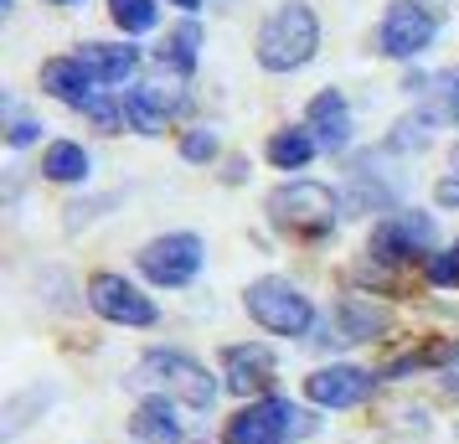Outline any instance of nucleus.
Masks as SVG:
<instances>
[{"label":"nucleus","mask_w":459,"mask_h":444,"mask_svg":"<svg viewBox=\"0 0 459 444\" xmlns=\"http://www.w3.org/2000/svg\"><path fill=\"white\" fill-rule=\"evenodd\" d=\"M377 387V378L367 367H346V361H331V367H320L305 378V398L315 408H356V403H367V393Z\"/></svg>","instance_id":"obj_10"},{"label":"nucleus","mask_w":459,"mask_h":444,"mask_svg":"<svg viewBox=\"0 0 459 444\" xmlns=\"http://www.w3.org/2000/svg\"><path fill=\"white\" fill-rule=\"evenodd\" d=\"M434 217L429 212H393L372 228V254L382 264H403V258H418L434 248Z\"/></svg>","instance_id":"obj_8"},{"label":"nucleus","mask_w":459,"mask_h":444,"mask_svg":"<svg viewBox=\"0 0 459 444\" xmlns=\"http://www.w3.org/2000/svg\"><path fill=\"white\" fill-rule=\"evenodd\" d=\"M202 258H207V243L196 233H166V238H150L140 248V274L150 284H160V290H181V284L196 279Z\"/></svg>","instance_id":"obj_6"},{"label":"nucleus","mask_w":459,"mask_h":444,"mask_svg":"<svg viewBox=\"0 0 459 444\" xmlns=\"http://www.w3.org/2000/svg\"><path fill=\"white\" fill-rule=\"evenodd\" d=\"M212 155H217V135H212L207 125L181 135V161H191V166H207Z\"/></svg>","instance_id":"obj_23"},{"label":"nucleus","mask_w":459,"mask_h":444,"mask_svg":"<svg viewBox=\"0 0 459 444\" xmlns=\"http://www.w3.org/2000/svg\"><path fill=\"white\" fill-rule=\"evenodd\" d=\"M196 47H202V26L181 22L166 42H160V63L176 67V73H191V67H196Z\"/></svg>","instance_id":"obj_21"},{"label":"nucleus","mask_w":459,"mask_h":444,"mask_svg":"<svg viewBox=\"0 0 459 444\" xmlns=\"http://www.w3.org/2000/svg\"><path fill=\"white\" fill-rule=\"evenodd\" d=\"M42 88L57 99V104L67 109H93V99H99V88H93V73H88L78 57H52V63H42Z\"/></svg>","instance_id":"obj_14"},{"label":"nucleus","mask_w":459,"mask_h":444,"mask_svg":"<svg viewBox=\"0 0 459 444\" xmlns=\"http://www.w3.org/2000/svg\"><path fill=\"white\" fill-rule=\"evenodd\" d=\"M449 166H455V170H459V145H455V150H449Z\"/></svg>","instance_id":"obj_30"},{"label":"nucleus","mask_w":459,"mask_h":444,"mask_svg":"<svg viewBox=\"0 0 459 444\" xmlns=\"http://www.w3.org/2000/svg\"><path fill=\"white\" fill-rule=\"evenodd\" d=\"M310 135L320 150H341L351 145V104H346V93L341 88H325V93H315L310 99Z\"/></svg>","instance_id":"obj_13"},{"label":"nucleus","mask_w":459,"mask_h":444,"mask_svg":"<svg viewBox=\"0 0 459 444\" xmlns=\"http://www.w3.org/2000/svg\"><path fill=\"white\" fill-rule=\"evenodd\" d=\"M315 150L320 145H315L310 129H279V135L269 140V161L279 170H305L315 161Z\"/></svg>","instance_id":"obj_19"},{"label":"nucleus","mask_w":459,"mask_h":444,"mask_svg":"<svg viewBox=\"0 0 459 444\" xmlns=\"http://www.w3.org/2000/svg\"><path fill=\"white\" fill-rule=\"evenodd\" d=\"M393 326V316L382 310V305H372V300L361 295H346L341 300V310H335V331H341V341H372L382 336Z\"/></svg>","instance_id":"obj_16"},{"label":"nucleus","mask_w":459,"mask_h":444,"mask_svg":"<svg viewBox=\"0 0 459 444\" xmlns=\"http://www.w3.org/2000/svg\"><path fill=\"white\" fill-rule=\"evenodd\" d=\"M88 305H93L108 326H134V331H145V326L160 320L155 300L140 295L125 274H93V279H88Z\"/></svg>","instance_id":"obj_7"},{"label":"nucleus","mask_w":459,"mask_h":444,"mask_svg":"<svg viewBox=\"0 0 459 444\" xmlns=\"http://www.w3.org/2000/svg\"><path fill=\"white\" fill-rule=\"evenodd\" d=\"M310 429H315V419L299 403L258 398L228 423V444H290V440H305Z\"/></svg>","instance_id":"obj_5"},{"label":"nucleus","mask_w":459,"mask_h":444,"mask_svg":"<svg viewBox=\"0 0 459 444\" xmlns=\"http://www.w3.org/2000/svg\"><path fill=\"white\" fill-rule=\"evenodd\" d=\"M129 434H134L140 444H181V419H176V403L160 398V393H150V398L134 408Z\"/></svg>","instance_id":"obj_15"},{"label":"nucleus","mask_w":459,"mask_h":444,"mask_svg":"<svg viewBox=\"0 0 459 444\" xmlns=\"http://www.w3.org/2000/svg\"><path fill=\"white\" fill-rule=\"evenodd\" d=\"M222 372H228V387L232 393H269L273 378H279V361H273V352L264 346V341H238V346H228L222 352Z\"/></svg>","instance_id":"obj_12"},{"label":"nucleus","mask_w":459,"mask_h":444,"mask_svg":"<svg viewBox=\"0 0 459 444\" xmlns=\"http://www.w3.org/2000/svg\"><path fill=\"white\" fill-rule=\"evenodd\" d=\"M78 63L93 73V83H125L129 73H134V63H140V52L134 47H114V42H88L83 52H78Z\"/></svg>","instance_id":"obj_17"},{"label":"nucleus","mask_w":459,"mask_h":444,"mask_svg":"<svg viewBox=\"0 0 459 444\" xmlns=\"http://www.w3.org/2000/svg\"><path fill=\"white\" fill-rule=\"evenodd\" d=\"M434 129H438V114L434 109H418L408 119H397L393 135H387V145L393 150H429L434 145Z\"/></svg>","instance_id":"obj_20"},{"label":"nucleus","mask_w":459,"mask_h":444,"mask_svg":"<svg viewBox=\"0 0 459 444\" xmlns=\"http://www.w3.org/2000/svg\"><path fill=\"white\" fill-rule=\"evenodd\" d=\"M170 5H186V11H196V5H202V0H170Z\"/></svg>","instance_id":"obj_29"},{"label":"nucleus","mask_w":459,"mask_h":444,"mask_svg":"<svg viewBox=\"0 0 459 444\" xmlns=\"http://www.w3.org/2000/svg\"><path fill=\"white\" fill-rule=\"evenodd\" d=\"M243 305H248V316L258 320L269 336H305L315 326L310 295H305L299 284H290V279H279V274L253 279L248 290H243Z\"/></svg>","instance_id":"obj_3"},{"label":"nucleus","mask_w":459,"mask_h":444,"mask_svg":"<svg viewBox=\"0 0 459 444\" xmlns=\"http://www.w3.org/2000/svg\"><path fill=\"white\" fill-rule=\"evenodd\" d=\"M37 119H26V114H16V119H11V145L22 150V145H31V140H37Z\"/></svg>","instance_id":"obj_25"},{"label":"nucleus","mask_w":459,"mask_h":444,"mask_svg":"<svg viewBox=\"0 0 459 444\" xmlns=\"http://www.w3.org/2000/svg\"><path fill=\"white\" fill-rule=\"evenodd\" d=\"M429 279H434V284H455V290H459V248L429 258Z\"/></svg>","instance_id":"obj_24"},{"label":"nucleus","mask_w":459,"mask_h":444,"mask_svg":"<svg viewBox=\"0 0 459 444\" xmlns=\"http://www.w3.org/2000/svg\"><path fill=\"white\" fill-rule=\"evenodd\" d=\"M57 5H67V0H57Z\"/></svg>","instance_id":"obj_31"},{"label":"nucleus","mask_w":459,"mask_h":444,"mask_svg":"<svg viewBox=\"0 0 459 444\" xmlns=\"http://www.w3.org/2000/svg\"><path fill=\"white\" fill-rule=\"evenodd\" d=\"M129 387H155L160 398H181L186 408L217 403V378L186 352H145L129 372Z\"/></svg>","instance_id":"obj_2"},{"label":"nucleus","mask_w":459,"mask_h":444,"mask_svg":"<svg viewBox=\"0 0 459 444\" xmlns=\"http://www.w3.org/2000/svg\"><path fill=\"white\" fill-rule=\"evenodd\" d=\"M434 202H438V207H459V176H444V181H438Z\"/></svg>","instance_id":"obj_26"},{"label":"nucleus","mask_w":459,"mask_h":444,"mask_svg":"<svg viewBox=\"0 0 459 444\" xmlns=\"http://www.w3.org/2000/svg\"><path fill=\"white\" fill-rule=\"evenodd\" d=\"M438 378H444V387H449V393H459V346L444 357V372H438Z\"/></svg>","instance_id":"obj_27"},{"label":"nucleus","mask_w":459,"mask_h":444,"mask_svg":"<svg viewBox=\"0 0 459 444\" xmlns=\"http://www.w3.org/2000/svg\"><path fill=\"white\" fill-rule=\"evenodd\" d=\"M258 67L264 73H299L320 52V22L305 0H284L269 22L258 26Z\"/></svg>","instance_id":"obj_1"},{"label":"nucleus","mask_w":459,"mask_h":444,"mask_svg":"<svg viewBox=\"0 0 459 444\" xmlns=\"http://www.w3.org/2000/svg\"><path fill=\"white\" fill-rule=\"evenodd\" d=\"M88 166H93V161H88V150L78 145V140H52V145H47V155H42V176L47 181H88Z\"/></svg>","instance_id":"obj_18"},{"label":"nucleus","mask_w":459,"mask_h":444,"mask_svg":"<svg viewBox=\"0 0 459 444\" xmlns=\"http://www.w3.org/2000/svg\"><path fill=\"white\" fill-rule=\"evenodd\" d=\"M438 37V22L423 11V5H387V16H382V31H377V42H382V52L387 57H397V63H408V57H418L423 47Z\"/></svg>","instance_id":"obj_9"},{"label":"nucleus","mask_w":459,"mask_h":444,"mask_svg":"<svg viewBox=\"0 0 459 444\" xmlns=\"http://www.w3.org/2000/svg\"><path fill=\"white\" fill-rule=\"evenodd\" d=\"M108 16L125 31H150L155 26V0H108Z\"/></svg>","instance_id":"obj_22"},{"label":"nucleus","mask_w":459,"mask_h":444,"mask_svg":"<svg viewBox=\"0 0 459 444\" xmlns=\"http://www.w3.org/2000/svg\"><path fill=\"white\" fill-rule=\"evenodd\" d=\"M269 217L273 228L284 233H299V238H320L335 228L341 217V196L320 181H284V187L269 196Z\"/></svg>","instance_id":"obj_4"},{"label":"nucleus","mask_w":459,"mask_h":444,"mask_svg":"<svg viewBox=\"0 0 459 444\" xmlns=\"http://www.w3.org/2000/svg\"><path fill=\"white\" fill-rule=\"evenodd\" d=\"M444 114L459 125V78H449V88H444Z\"/></svg>","instance_id":"obj_28"},{"label":"nucleus","mask_w":459,"mask_h":444,"mask_svg":"<svg viewBox=\"0 0 459 444\" xmlns=\"http://www.w3.org/2000/svg\"><path fill=\"white\" fill-rule=\"evenodd\" d=\"M181 109H186V93L176 83H134L125 93V114L140 135H160Z\"/></svg>","instance_id":"obj_11"}]
</instances>
